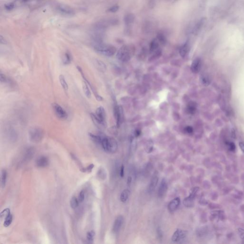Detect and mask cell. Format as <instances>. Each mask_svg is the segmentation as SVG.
<instances>
[{"label": "cell", "mask_w": 244, "mask_h": 244, "mask_svg": "<svg viewBox=\"0 0 244 244\" xmlns=\"http://www.w3.org/2000/svg\"><path fill=\"white\" fill-rule=\"evenodd\" d=\"M91 117L97 127L102 129L106 127V111L103 107H98L96 110V114H91Z\"/></svg>", "instance_id": "6da1fadb"}, {"label": "cell", "mask_w": 244, "mask_h": 244, "mask_svg": "<svg viewBox=\"0 0 244 244\" xmlns=\"http://www.w3.org/2000/svg\"><path fill=\"white\" fill-rule=\"evenodd\" d=\"M94 50L103 56L110 57L115 54L117 49L114 46L106 45L101 42H94Z\"/></svg>", "instance_id": "7a4b0ae2"}, {"label": "cell", "mask_w": 244, "mask_h": 244, "mask_svg": "<svg viewBox=\"0 0 244 244\" xmlns=\"http://www.w3.org/2000/svg\"><path fill=\"white\" fill-rule=\"evenodd\" d=\"M135 53V48L132 45H125L119 49L117 53V57L123 62H127L130 60Z\"/></svg>", "instance_id": "3957f363"}, {"label": "cell", "mask_w": 244, "mask_h": 244, "mask_svg": "<svg viewBox=\"0 0 244 244\" xmlns=\"http://www.w3.org/2000/svg\"><path fill=\"white\" fill-rule=\"evenodd\" d=\"M101 145L107 152H115L117 149V143L115 139L111 137L103 136Z\"/></svg>", "instance_id": "277c9868"}, {"label": "cell", "mask_w": 244, "mask_h": 244, "mask_svg": "<svg viewBox=\"0 0 244 244\" xmlns=\"http://www.w3.org/2000/svg\"><path fill=\"white\" fill-rule=\"evenodd\" d=\"M44 136V132L42 128L37 127L31 128L29 131V137L30 141L34 143L40 142Z\"/></svg>", "instance_id": "5b68a950"}, {"label": "cell", "mask_w": 244, "mask_h": 244, "mask_svg": "<svg viewBox=\"0 0 244 244\" xmlns=\"http://www.w3.org/2000/svg\"><path fill=\"white\" fill-rule=\"evenodd\" d=\"M54 113L61 120H66L68 118V114L62 107L57 103H54L52 104Z\"/></svg>", "instance_id": "8992f818"}, {"label": "cell", "mask_w": 244, "mask_h": 244, "mask_svg": "<svg viewBox=\"0 0 244 244\" xmlns=\"http://www.w3.org/2000/svg\"><path fill=\"white\" fill-rule=\"evenodd\" d=\"M114 115L115 117L117 126L119 127L123 122V111L122 106H115L114 107Z\"/></svg>", "instance_id": "52a82bcc"}, {"label": "cell", "mask_w": 244, "mask_h": 244, "mask_svg": "<svg viewBox=\"0 0 244 244\" xmlns=\"http://www.w3.org/2000/svg\"><path fill=\"white\" fill-rule=\"evenodd\" d=\"M35 154V148L32 147H27L24 150L21 156L22 163H26L32 159Z\"/></svg>", "instance_id": "ba28073f"}, {"label": "cell", "mask_w": 244, "mask_h": 244, "mask_svg": "<svg viewBox=\"0 0 244 244\" xmlns=\"http://www.w3.org/2000/svg\"><path fill=\"white\" fill-rule=\"evenodd\" d=\"M57 11L62 15L72 16L75 14V11L68 6L59 5L57 7Z\"/></svg>", "instance_id": "9c48e42d"}, {"label": "cell", "mask_w": 244, "mask_h": 244, "mask_svg": "<svg viewBox=\"0 0 244 244\" xmlns=\"http://www.w3.org/2000/svg\"><path fill=\"white\" fill-rule=\"evenodd\" d=\"M186 235L187 232L178 229L174 233L172 236V240L175 242L180 241L186 237Z\"/></svg>", "instance_id": "30bf717a"}, {"label": "cell", "mask_w": 244, "mask_h": 244, "mask_svg": "<svg viewBox=\"0 0 244 244\" xmlns=\"http://www.w3.org/2000/svg\"><path fill=\"white\" fill-rule=\"evenodd\" d=\"M197 190H198V188H197V187L194 189L188 197H186L184 199L183 203H184V205L186 207H191L193 206L195 196L196 195V193L197 192Z\"/></svg>", "instance_id": "8fae6325"}, {"label": "cell", "mask_w": 244, "mask_h": 244, "mask_svg": "<svg viewBox=\"0 0 244 244\" xmlns=\"http://www.w3.org/2000/svg\"><path fill=\"white\" fill-rule=\"evenodd\" d=\"M201 60L199 58H197L192 62L191 65V70L194 74H197L201 69Z\"/></svg>", "instance_id": "7c38bea8"}, {"label": "cell", "mask_w": 244, "mask_h": 244, "mask_svg": "<svg viewBox=\"0 0 244 244\" xmlns=\"http://www.w3.org/2000/svg\"><path fill=\"white\" fill-rule=\"evenodd\" d=\"M123 218L121 216H118L114 222L113 230L114 233H118L119 231L123 224Z\"/></svg>", "instance_id": "4fadbf2b"}, {"label": "cell", "mask_w": 244, "mask_h": 244, "mask_svg": "<svg viewBox=\"0 0 244 244\" xmlns=\"http://www.w3.org/2000/svg\"><path fill=\"white\" fill-rule=\"evenodd\" d=\"M49 161L48 158L45 156H41L36 160V165L37 167L40 168H44L49 165Z\"/></svg>", "instance_id": "5bb4252c"}, {"label": "cell", "mask_w": 244, "mask_h": 244, "mask_svg": "<svg viewBox=\"0 0 244 244\" xmlns=\"http://www.w3.org/2000/svg\"><path fill=\"white\" fill-rule=\"evenodd\" d=\"M167 189V184L165 179H163L161 181L158 188V196L159 197H162L165 195Z\"/></svg>", "instance_id": "9a60e30c"}, {"label": "cell", "mask_w": 244, "mask_h": 244, "mask_svg": "<svg viewBox=\"0 0 244 244\" xmlns=\"http://www.w3.org/2000/svg\"><path fill=\"white\" fill-rule=\"evenodd\" d=\"M180 203V200L179 197H176L170 201L168 205V208L170 212H174L176 210Z\"/></svg>", "instance_id": "2e32d148"}, {"label": "cell", "mask_w": 244, "mask_h": 244, "mask_svg": "<svg viewBox=\"0 0 244 244\" xmlns=\"http://www.w3.org/2000/svg\"><path fill=\"white\" fill-rule=\"evenodd\" d=\"M77 68L78 70H79V72H80V73L81 75H82V76L83 77V79H85V81L87 83V84L88 85H89V87H90L92 90L93 91V93L94 94V96H95V97H96V100H98V101H103V97H102L101 96H100V95H99V94H98L96 92V91L94 90V88L93 87V86H92L91 85L90 82H89V81H88L86 79V78L85 77V75H83V71H82L81 68L80 67H78Z\"/></svg>", "instance_id": "e0dca14e"}, {"label": "cell", "mask_w": 244, "mask_h": 244, "mask_svg": "<svg viewBox=\"0 0 244 244\" xmlns=\"http://www.w3.org/2000/svg\"><path fill=\"white\" fill-rule=\"evenodd\" d=\"M158 173L157 172H155L151 180L150 181V184L149 186V191L150 192L154 191L157 186L158 181Z\"/></svg>", "instance_id": "ac0fdd59"}, {"label": "cell", "mask_w": 244, "mask_h": 244, "mask_svg": "<svg viewBox=\"0 0 244 244\" xmlns=\"http://www.w3.org/2000/svg\"><path fill=\"white\" fill-rule=\"evenodd\" d=\"M189 51V45L187 42L180 47L179 49V54L182 58L186 57Z\"/></svg>", "instance_id": "d6986e66"}, {"label": "cell", "mask_w": 244, "mask_h": 244, "mask_svg": "<svg viewBox=\"0 0 244 244\" xmlns=\"http://www.w3.org/2000/svg\"><path fill=\"white\" fill-rule=\"evenodd\" d=\"M94 64L96 68H97V69L100 72H104L106 70V64L102 61L96 60L94 62Z\"/></svg>", "instance_id": "ffe728a7"}, {"label": "cell", "mask_w": 244, "mask_h": 244, "mask_svg": "<svg viewBox=\"0 0 244 244\" xmlns=\"http://www.w3.org/2000/svg\"><path fill=\"white\" fill-rule=\"evenodd\" d=\"M197 110V104L196 103L191 102L189 103L186 107V112L188 114L193 115L195 114Z\"/></svg>", "instance_id": "44dd1931"}, {"label": "cell", "mask_w": 244, "mask_h": 244, "mask_svg": "<svg viewBox=\"0 0 244 244\" xmlns=\"http://www.w3.org/2000/svg\"><path fill=\"white\" fill-rule=\"evenodd\" d=\"M159 42L157 39H155L152 41L149 46V50L151 53H153L159 49Z\"/></svg>", "instance_id": "7402d4cb"}, {"label": "cell", "mask_w": 244, "mask_h": 244, "mask_svg": "<svg viewBox=\"0 0 244 244\" xmlns=\"http://www.w3.org/2000/svg\"><path fill=\"white\" fill-rule=\"evenodd\" d=\"M135 16L133 14H129L125 16L124 17V22L126 25H130L133 24L135 21Z\"/></svg>", "instance_id": "603a6c76"}, {"label": "cell", "mask_w": 244, "mask_h": 244, "mask_svg": "<svg viewBox=\"0 0 244 244\" xmlns=\"http://www.w3.org/2000/svg\"><path fill=\"white\" fill-rule=\"evenodd\" d=\"M72 58L71 54L69 52L65 53L62 57V60L63 64L64 65L69 64L72 62Z\"/></svg>", "instance_id": "cb8c5ba5"}, {"label": "cell", "mask_w": 244, "mask_h": 244, "mask_svg": "<svg viewBox=\"0 0 244 244\" xmlns=\"http://www.w3.org/2000/svg\"><path fill=\"white\" fill-rule=\"evenodd\" d=\"M83 93L86 97L90 98L91 97V93L89 89V85L85 81L83 83Z\"/></svg>", "instance_id": "d4e9b609"}, {"label": "cell", "mask_w": 244, "mask_h": 244, "mask_svg": "<svg viewBox=\"0 0 244 244\" xmlns=\"http://www.w3.org/2000/svg\"><path fill=\"white\" fill-rule=\"evenodd\" d=\"M162 56V51L161 49H158L153 53L152 56L149 58V62H152V61H155V60L158 59L160 57H161Z\"/></svg>", "instance_id": "484cf974"}, {"label": "cell", "mask_w": 244, "mask_h": 244, "mask_svg": "<svg viewBox=\"0 0 244 244\" xmlns=\"http://www.w3.org/2000/svg\"><path fill=\"white\" fill-rule=\"evenodd\" d=\"M59 81L62 88L65 91H67L68 90V84L67 83L66 81L65 80V77L62 75H60L59 76Z\"/></svg>", "instance_id": "4316f807"}, {"label": "cell", "mask_w": 244, "mask_h": 244, "mask_svg": "<svg viewBox=\"0 0 244 244\" xmlns=\"http://www.w3.org/2000/svg\"><path fill=\"white\" fill-rule=\"evenodd\" d=\"M130 195V191L128 189H125L122 192L120 196V200L122 202H125L128 199Z\"/></svg>", "instance_id": "83f0119b"}, {"label": "cell", "mask_w": 244, "mask_h": 244, "mask_svg": "<svg viewBox=\"0 0 244 244\" xmlns=\"http://www.w3.org/2000/svg\"><path fill=\"white\" fill-rule=\"evenodd\" d=\"M200 81L203 85L205 86H207L209 85L210 80L208 76L206 75H202L200 76Z\"/></svg>", "instance_id": "f1b7e54d"}, {"label": "cell", "mask_w": 244, "mask_h": 244, "mask_svg": "<svg viewBox=\"0 0 244 244\" xmlns=\"http://www.w3.org/2000/svg\"><path fill=\"white\" fill-rule=\"evenodd\" d=\"M7 178V171L5 169H3L1 171V185L2 187H5Z\"/></svg>", "instance_id": "f546056e"}, {"label": "cell", "mask_w": 244, "mask_h": 244, "mask_svg": "<svg viewBox=\"0 0 244 244\" xmlns=\"http://www.w3.org/2000/svg\"><path fill=\"white\" fill-rule=\"evenodd\" d=\"M157 39L158 40V42H159L161 45H165L167 43V38L163 33H158V35H157Z\"/></svg>", "instance_id": "4dcf8cb0"}, {"label": "cell", "mask_w": 244, "mask_h": 244, "mask_svg": "<svg viewBox=\"0 0 244 244\" xmlns=\"http://www.w3.org/2000/svg\"><path fill=\"white\" fill-rule=\"evenodd\" d=\"M13 219V215H12L11 214H10L5 218L3 226L6 228L10 226V225L12 223Z\"/></svg>", "instance_id": "1f68e13d"}, {"label": "cell", "mask_w": 244, "mask_h": 244, "mask_svg": "<svg viewBox=\"0 0 244 244\" xmlns=\"http://www.w3.org/2000/svg\"><path fill=\"white\" fill-rule=\"evenodd\" d=\"M79 202L78 199L76 197H74L71 198L70 200V205L72 209H75L79 205Z\"/></svg>", "instance_id": "d6a6232c"}, {"label": "cell", "mask_w": 244, "mask_h": 244, "mask_svg": "<svg viewBox=\"0 0 244 244\" xmlns=\"http://www.w3.org/2000/svg\"><path fill=\"white\" fill-rule=\"evenodd\" d=\"M95 236V233L93 231L88 232L86 235V237L88 243H92L94 241V237Z\"/></svg>", "instance_id": "836d02e7"}, {"label": "cell", "mask_w": 244, "mask_h": 244, "mask_svg": "<svg viewBox=\"0 0 244 244\" xmlns=\"http://www.w3.org/2000/svg\"><path fill=\"white\" fill-rule=\"evenodd\" d=\"M10 214H11V213H10V209L9 208H6L5 209L3 210L1 213V218H4V219H5Z\"/></svg>", "instance_id": "e575fe53"}, {"label": "cell", "mask_w": 244, "mask_h": 244, "mask_svg": "<svg viewBox=\"0 0 244 244\" xmlns=\"http://www.w3.org/2000/svg\"><path fill=\"white\" fill-rule=\"evenodd\" d=\"M94 167V164H91L86 168H82V169H81V171L83 172H91Z\"/></svg>", "instance_id": "d590c367"}, {"label": "cell", "mask_w": 244, "mask_h": 244, "mask_svg": "<svg viewBox=\"0 0 244 244\" xmlns=\"http://www.w3.org/2000/svg\"><path fill=\"white\" fill-rule=\"evenodd\" d=\"M14 6H15V5H14V3H7V4H6L5 5V8L7 11H10L13 10L14 8Z\"/></svg>", "instance_id": "8d00e7d4"}, {"label": "cell", "mask_w": 244, "mask_h": 244, "mask_svg": "<svg viewBox=\"0 0 244 244\" xmlns=\"http://www.w3.org/2000/svg\"><path fill=\"white\" fill-rule=\"evenodd\" d=\"M119 8V6L114 5L108 9L107 11L108 12H110V13H115V12L118 11Z\"/></svg>", "instance_id": "74e56055"}, {"label": "cell", "mask_w": 244, "mask_h": 244, "mask_svg": "<svg viewBox=\"0 0 244 244\" xmlns=\"http://www.w3.org/2000/svg\"><path fill=\"white\" fill-rule=\"evenodd\" d=\"M85 198V192L83 191H81L80 193H79V196H78V200L79 201V203H82L84 201Z\"/></svg>", "instance_id": "f35d334b"}, {"label": "cell", "mask_w": 244, "mask_h": 244, "mask_svg": "<svg viewBox=\"0 0 244 244\" xmlns=\"http://www.w3.org/2000/svg\"><path fill=\"white\" fill-rule=\"evenodd\" d=\"M105 172L103 169H100L97 173V176L101 179H104V178L105 176Z\"/></svg>", "instance_id": "ab89813d"}, {"label": "cell", "mask_w": 244, "mask_h": 244, "mask_svg": "<svg viewBox=\"0 0 244 244\" xmlns=\"http://www.w3.org/2000/svg\"><path fill=\"white\" fill-rule=\"evenodd\" d=\"M184 131L186 133L188 134H191L193 133V131H194V129H193V127L192 126H187L184 128Z\"/></svg>", "instance_id": "60d3db41"}, {"label": "cell", "mask_w": 244, "mask_h": 244, "mask_svg": "<svg viewBox=\"0 0 244 244\" xmlns=\"http://www.w3.org/2000/svg\"><path fill=\"white\" fill-rule=\"evenodd\" d=\"M146 152H150L152 151V144L151 142H149L146 146Z\"/></svg>", "instance_id": "b9f144b4"}, {"label": "cell", "mask_w": 244, "mask_h": 244, "mask_svg": "<svg viewBox=\"0 0 244 244\" xmlns=\"http://www.w3.org/2000/svg\"><path fill=\"white\" fill-rule=\"evenodd\" d=\"M0 80L1 83H4L7 81V78L4 74L1 73L0 75Z\"/></svg>", "instance_id": "7bdbcfd3"}, {"label": "cell", "mask_w": 244, "mask_h": 244, "mask_svg": "<svg viewBox=\"0 0 244 244\" xmlns=\"http://www.w3.org/2000/svg\"><path fill=\"white\" fill-rule=\"evenodd\" d=\"M157 236L160 239H161L163 237L162 231L161 230V228H158L157 229Z\"/></svg>", "instance_id": "ee69618b"}, {"label": "cell", "mask_w": 244, "mask_h": 244, "mask_svg": "<svg viewBox=\"0 0 244 244\" xmlns=\"http://www.w3.org/2000/svg\"><path fill=\"white\" fill-rule=\"evenodd\" d=\"M173 118L176 121H178L180 119V115L179 114L176 112H174L173 115Z\"/></svg>", "instance_id": "f6af8a7d"}, {"label": "cell", "mask_w": 244, "mask_h": 244, "mask_svg": "<svg viewBox=\"0 0 244 244\" xmlns=\"http://www.w3.org/2000/svg\"><path fill=\"white\" fill-rule=\"evenodd\" d=\"M229 147L230 150H231V151H234V150H235V149H236L235 145L234 144L232 143V142L229 144Z\"/></svg>", "instance_id": "bcb514c9"}, {"label": "cell", "mask_w": 244, "mask_h": 244, "mask_svg": "<svg viewBox=\"0 0 244 244\" xmlns=\"http://www.w3.org/2000/svg\"><path fill=\"white\" fill-rule=\"evenodd\" d=\"M120 175L121 177H123L124 176V167L123 165H122L120 169Z\"/></svg>", "instance_id": "7dc6e473"}, {"label": "cell", "mask_w": 244, "mask_h": 244, "mask_svg": "<svg viewBox=\"0 0 244 244\" xmlns=\"http://www.w3.org/2000/svg\"><path fill=\"white\" fill-rule=\"evenodd\" d=\"M140 134H141V131L140 130L136 129V130L135 131V136H136V137L139 136L140 135Z\"/></svg>", "instance_id": "c3c4849f"}, {"label": "cell", "mask_w": 244, "mask_h": 244, "mask_svg": "<svg viewBox=\"0 0 244 244\" xmlns=\"http://www.w3.org/2000/svg\"><path fill=\"white\" fill-rule=\"evenodd\" d=\"M239 146H240V148L241 149L242 151L244 152V143L243 142H240L239 143Z\"/></svg>", "instance_id": "681fc988"}, {"label": "cell", "mask_w": 244, "mask_h": 244, "mask_svg": "<svg viewBox=\"0 0 244 244\" xmlns=\"http://www.w3.org/2000/svg\"><path fill=\"white\" fill-rule=\"evenodd\" d=\"M131 181H132V178L130 176H129L127 178V184H130L131 183Z\"/></svg>", "instance_id": "f907efd6"}, {"label": "cell", "mask_w": 244, "mask_h": 244, "mask_svg": "<svg viewBox=\"0 0 244 244\" xmlns=\"http://www.w3.org/2000/svg\"><path fill=\"white\" fill-rule=\"evenodd\" d=\"M165 1H175V0H165Z\"/></svg>", "instance_id": "816d5d0a"}]
</instances>
